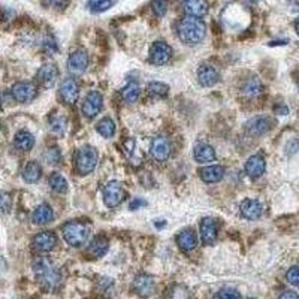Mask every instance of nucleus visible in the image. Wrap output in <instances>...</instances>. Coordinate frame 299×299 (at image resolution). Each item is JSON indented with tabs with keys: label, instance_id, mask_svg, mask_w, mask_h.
<instances>
[{
	"label": "nucleus",
	"instance_id": "obj_3",
	"mask_svg": "<svg viewBox=\"0 0 299 299\" xmlns=\"http://www.w3.org/2000/svg\"><path fill=\"white\" fill-rule=\"evenodd\" d=\"M63 238L64 241L72 245V247H81L85 244V241L88 238L90 229L88 226H85L84 223L79 222H69L63 226L61 229Z\"/></svg>",
	"mask_w": 299,
	"mask_h": 299
},
{
	"label": "nucleus",
	"instance_id": "obj_17",
	"mask_svg": "<svg viewBox=\"0 0 299 299\" xmlns=\"http://www.w3.org/2000/svg\"><path fill=\"white\" fill-rule=\"evenodd\" d=\"M265 169H266V162H265V157L260 154H254L245 162V172L251 178H257L263 175Z\"/></svg>",
	"mask_w": 299,
	"mask_h": 299
},
{
	"label": "nucleus",
	"instance_id": "obj_16",
	"mask_svg": "<svg viewBox=\"0 0 299 299\" xmlns=\"http://www.w3.org/2000/svg\"><path fill=\"white\" fill-rule=\"evenodd\" d=\"M193 156L197 163H211L216 160V150L207 142H197L193 148Z\"/></svg>",
	"mask_w": 299,
	"mask_h": 299
},
{
	"label": "nucleus",
	"instance_id": "obj_34",
	"mask_svg": "<svg viewBox=\"0 0 299 299\" xmlns=\"http://www.w3.org/2000/svg\"><path fill=\"white\" fill-rule=\"evenodd\" d=\"M168 299H191L190 292L182 287V286H175L171 292H169V298Z\"/></svg>",
	"mask_w": 299,
	"mask_h": 299
},
{
	"label": "nucleus",
	"instance_id": "obj_35",
	"mask_svg": "<svg viewBox=\"0 0 299 299\" xmlns=\"http://www.w3.org/2000/svg\"><path fill=\"white\" fill-rule=\"evenodd\" d=\"M42 3L50 8V9H54V11H63L67 5H69V0H42Z\"/></svg>",
	"mask_w": 299,
	"mask_h": 299
},
{
	"label": "nucleus",
	"instance_id": "obj_11",
	"mask_svg": "<svg viewBox=\"0 0 299 299\" xmlns=\"http://www.w3.org/2000/svg\"><path fill=\"white\" fill-rule=\"evenodd\" d=\"M151 156L157 162H165L171 156V142L165 136H157L151 142Z\"/></svg>",
	"mask_w": 299,
	"mask_h": 299
},
{
	"label": "nucleus",
	"instance_id": "obj_43",
	"mask_svg": "<svg viewBox=\"0 0 299 299\" xmlns=\"http://www.w3.org/2000/svg\"><path fill=\"white\" fill-rule=\"evenodd\" d=\"M213 299H222V298H220V295H219V296H214Z\"/></svg>",
	"mask_w": 299,
	"mask_h": 299
},
{
	"label": "nucleus",
	"instance_id": "obj_42",
	"mask_svg": "<svg viewBox=\"0 0 299 299\" xmlns=\"http://www.w3.org/2000/svg\"><path fill=\"white\" fill-rule=\"evenodd\" d=\"M295 30H296V33L299 35V18H296V21H295Z\"/></svg>",
	"mask_w": 299,
	"mask_h": 299
},
{
	"label": "nucleus",
	"instance_id": "obj_14",
	"mask_svg": "<svg viewBox=\"0 0 299 299\" xmlns=\"http://www.w3.org/2000/svg\"><path fill=\"white\" fill-rule=\"evenodd\" d=\"M57 244V237L54 232L51 231H45L38 234L33 239V248L39 253H48L54 248V245Z\"/></svg>",
	"mask_w": 299,
	"mask_h": 299
},
{
	"label": "nucleus",
	"instance_id": "obj_5",
	"mask_svg": "<svg viewBox=\"0 0 299 299\" xmlns=\"http://www.w3.org/2000/svg\"><path fill=\"white\" fill-rule=\"evenodd\" d=\"M124 188H123V184L120 181H110L107 182L105 188H104V201H105V205L108 208H116L119 207L120 204L123 202L124 199Z\"/></svg>",
	"mask_w": 299,
	"mask_h": 299
},
{
	"label": "nucleus",
	"instance_id": "obj_31",
	"mask_svg": "<svg viewBox=\"0 0 299 299\" xmlns=\"http://www.w3.org/2000/svg\"><path fill=\"white\" fill-rule=\"evenodd\" d=\"M50 185L56 193H66V190H67V181L63 175H60L57 172H54L50 177Z\"/></svg>",
	"mask_w": 299,
	"mask_h": 299
},
{
	"label": "nucleus",
	"instance_id": "obj_7",
	"mask_svg": "<svg viewBox=\"0 0 299 299\" xmlns=\"http://www.w3.org/2000/svg\"><path fill=\"white\" fill-rule=\"evenodd\" d=\"M102 107H104L102 94L99 91H91L85 96V99L82 102V114L87 119H93L101 113Z\"/></svg>",
	"mask_w": 299,
	"mask_h": 299
},
{
	"label": "nucleus",
	"instance_id": "obj_37",
	"mask_svg": "<svg viewBox=\"0 0 299 299\" xmlns=\"http://www.w3.org/2000/svg\"><path fill=\"white\" fill-rule=\"evenodd\" d=\"M166 9H168L166 0H154V2H153V11H154L156 15L163 17V15L166 14Z\"/></svg>",
	"mask_w": 299,
	"mask_h": 299
},
{
	"label": "nucleus",
	"instance_id": "obj_44",
	"mask_svg": "<svg viewBox=\"0 0 299 299\" xmlns=\"http://www.w3.org/2000/svg\"><path fill=\"white\" fill-rule=\"evenodd\" d=\"M248 299H256V298H248Z\"/></svg>",
	"mask_w": 299,
	"mask_h": 299
},
{
	"label": "nucleus",
	"instance_id": "obj_33",
	"mask_svg": "<svg viewBox=\"0 0 299 299\" xmlns=\"http://www.w3.org/2000/svg\"><path fill=\"white\" fill-rule=\"evenodd\" d=\"M148 91L150 94L153 96H160V97H165L168 93H169V87L163 82H150L148 84Z\"/></svg>",
	"mask_w": 299,
	"mask_h": 299
},
{
	"label": "nucleus",
	"instance_id": "obj_18",
	"mask_svg": "<svg viewBox=\"0 0 299 299\" xmlns=\"http://www.w3.org/2000/svg\"><path fill=\"white\" fill-rule=\"evenodd\" d=\"M133 289L136 290V293H139L141 296H150L154 289H156V281L153 277L147 275V274H141L135 278L133 281Z\"/></svg>",
	"mask_w": 299,
	"mask_h": 299
},
{
	"label": "nucleus",
	"instance_id": "obj_24",
	"mask_svg": "<svg viewBox=\"0 0 299 299\" xmlns=\"http://www.w3.org/2000/svg\"><path fill=\"white\" fill-rule=\"evenodd\" d=\"M177 244L182 251H191L194 250V247L197 245V238L193 229H185L182 232H179L177 237Z\"/></svg>",
	"mask_w": 299,
	"mask_h": 299
},
{
	"label": "nucleus",
	"instance_id": "obj_4",
	"mask_svg": "<svg viewBox=\"0 0 299 299\" xmlns=\"http://www.w3.org/2000/svg\"><path fill=\"white\" fill-rule=\"evenodd\" d=\"M75 165L81 175H87L94 171L97 165V151L93 147H82L75 156Z\"/></svg>",
	"mask_w": 299,
	"mask_h": 299
},
{
	"label": "nucleus",
	"instance_id": "obj_23",
	"mask_svg": "<svg viewBox=\"0 0 299 299\" xmlns=\"http://www.w3.org/2000/svg\"><path fill=\"white\" fill-rule=\"evenodd\" d=\"M53 219H54V213H53V208L48 204H41L33 211V216H32V222L35 225H47Z\"/></svg>",
	"mask_w": 299,
	"mask_h": 299
},
{
	"label": "nucleus",
	"instance_id": "obj_41",
	"mask_svg": "<svg viewBox=\"0 0 299 299\" xmlns=\"http://www.w3.org/2000/svg\"><path fill=\"white\" fill-rule=\"evenodd\" d=\"M278 299H299V296L298 293L293 292V290H286V292H283V293L280 295V298Z\"/></svg>",
	"mask_w": 299,
	"mask_h": 299
},
{
	"label": "nucleus",
	"instance_id": "obj_12",
	"mask_svg": "<svg viewBox=\"0 0 299 299\" xmlns=\"http://www.w3.org/2000/svg\"><path fill=\"white\" fill-rule=\"evenodd\" d=\"M60 96L63 99L64 104L67 105H72L78 101V96H79V85L78 82L73 79V78H66L61 81V85H60Z\"/></svg>",
	"mask_w": 299,
	"mask_h": 299
},
{
	"label": "nucleus",
	"instance_id": "obj_8",
	"mask_svg": "<svg viewBox=\"0 0 299 299\" xmlns=\"http://www.w3.org/2000/svg\"><path fill=\"white\" fill-rule=\"evenodd\" d=\"M88 66V54L85 50H75L67 60V67L72 75H82Z\"/></svg>",
	"mask_w": 299,
	"mask_h": 299
},
{
	"label": "nucleus",
	"instance_id": "obj_1",
	"mask_svg": "<svg viewBox=\"0 0 299 299\" xmlns=\"http://www.w3.org/2000/svg\"><path fill=\"white\" fill-rule=\"evenodd\" d=\"M178 38L185 45H196L205 38V24L201 18L185 15L178 23Z\"/></svg>",
	"mask_w": 299,
	"mask_h": 299
},
{
	"label": "nucleus",
	"instance_id": "obj_9",
	"mask_svg": "<svg viewBox=\"0 0 299 299\" xmlns=\"http://www.w3.org/2000/svg\"><path fill=\"white\" fill-rule=\"evenodd\" d=\"M171 57H172V48L168 44H165L162 41H157V42H154L151 45V48H150V61L153 64H157V66L165 64V63L169 61Z\"/></svg>",
	"mask_w": 299,
	"mask_h": 299
},
{
	"label": "nucleus",
	"instance_id": "obj_27",
	"mask_svg": "<svg viewBox=\"0 0 299 299\" xmlns=\"http://www.w3.org/2000/svg\"><path fill=\"white\" fill-rule=\"evenodd\" d=\"M108 251V241L105 238L93 239L88 245V253L93 257H102Z\"/></svg>",
	"mask_w": 299,
	"mask_h": 299
},
{
	"label": "nucleus",
	"instance_id": "obj_22",
	"mask_svg": "<svg viewBox=\"0 0 299 299\" xmlns=\"http://www.w3.org/2000/svg\"><path fill=\"white\" fill-rule=\"evenodd\" d=\"M199 177L205 182H219L225 177V168L220 165H213V166H205L199 169Z\"/></svg>",
	"mask_w": 299,
	"mask_h": 299
},
{
	"label": "nucleus",
	"instance_id": "obj_20",
	"mask_svg": "<svg viewBox=\"0 0 299 299\" xmlns=\"http://www.w3.org/2000/svg\"><path fill=\"white\" fill-rule=\"evenodd\" d=\"M245 126H247L248 133L260 136V135H265L266 132H269V129L272 127V121L268 117H256V119L250 120Z\"/></svg>",
	"mask_w": 299,
	"mask_h": 299
},
{
	"label": "nucleus",
	"instance_id": "obj_10",
	"mask_svg": "<svg viewBox=\"0 0 299 299\" xmlns=\"http://www.w3.org/2000/svg\"><path fill=\"white\" fill-rule=\"evenodd\" d=\"M36 78H38V81L42 87H47V88L53 87L59 79V69L53 63H45L39 67V70L36 73Z\"/></svg>",
	"mask_w": 299,
	"mask_h": 299
},
{
	"label": "nucleus",
	"instance_id": "obj_39",
	"mask_svg": "<svg viewBox=\"0 0 299 299\" xmlns=\"http://www.w3.org/2000/svg\"><path fill=\"white\" fill-rule=\"evenodd\" d=\"M9 208H11V197L8 193H3L2 194V210H3V213H8Z\"/></svg>",
	"mask_w": 299,
	"mask_h": 299
},
{
	"label": "nucleus",
	"instance_id": "obj_26",
	"mask_svg": "<svg viewBox=\"0 0 299 299\" xmlns=\"http://www.w3.org/2000/svg\"><path fill=\"white\" fill-rule=\"evenodd\" d=\"M42 177V168L38 162H29L23 171V178L27 182H36Z\"/></svg>",
	"mask_w": 299,
	"mask_h": 299
},
{
	"label": "nucleus",
	"instance_id": "obj_21",
	"mask_svg": "<svg viewBox=\"0 0 299 299\" xmlns=\"http://www.w3.org/2000/svg\"><path fill=\"white\" fill-rule=\"evenodd\" d=\"M182 6L187 15L191 17H204L208 12V3L207 0H182Z\"/></svg>",
	"mask_w": 299,
	"mask_h": 299
},
{
	"label": "nucleus",
	"instance_id": "obj_36",
	"mask_svg": "<svg viewBox=\"0 0 299 299\" xmlns=\"http://www.w3.org/2000/svg\"><path fill=\"white\" fill-rule=\"evenodd\" d=\"M286 278H287V281H289L292 286L299 287V266H292V268L287 271Z\"/></svg>",
	"mask_w": 299,
	"mask_h": 299
},
{
	"label": "nucleus",
	"instance_id": "obj_32",
	"mask_svg": "<svg viewBox=\"0 0 299 299\" xmlns=\"http://www.w3.org/2000/svg\"><path fill=\"white\" fill-rule=\"evenodd\" d=\"M114 5L113 0H90L88 2V9L93 14H101L107 9H110Z\"/></svg>",
	"mask_w": 299,
	"mask_h": 299
},
{
	"label": "nucleus",
	"instance_id": "obj_40",
	"mask_svg": "<svg viewBox=\"0 0 299 299\" xmlns=\"http://www.w3.org/2000/svg\"><path fill=\"white\" fill-rule=\"evenodd\" d=\"M144 205H147L145 201H142V199H139V197H135V199L130 202L129 208H130V210H138L139 207H144Z\"/></svg>",
	"mask_w": 299,
	"mask_h": 299
},
{
	"label": "nucleus",
	"instance_id": "obj_15",
	"mask_svg": "<svg viewBox=\"0 0 299 299\" xmlns=\"http://www.w3.org/2000/svg\"><path fill=\"white\" fill-rule=\"evenodd\" d=\"M239 210H241V214L247 220H257L263 214V205L259 201H256V199H245L241 204Z\"/></svg>",
	"mask_w": 299,
	"mask_h": 299
},
{
	"label": "nucleus",
	"instance_id": "obj_30",
	"mask_svg": "<svg viewBox=\"0 0 299 299\" xmlns=\"http://www.w3.org/2000/svg\"><path fill=\"white\" fill-rule=\"evenodd\" d=\"M121 96H123V99H124L127 104H133V102H136V101H138V97H139V85H138L136 82H130V84H127V85L123 88Z\"/></svg>",
	"mask_w": 299,
	"mask_h": 299
},
{
	"label": "nucleus",
	"instance_id": "obj_38",
	"mask_svg": "<svg viewBox=\"0 0 299 299\" xmlns=\"http://www.w3.org/2000/svg\"><path fill=\"white\" fill-rule=\"evenodd\" d=\"M220 298L222 299H241V295H239L238 290L235 289H223L220 290Z\"/></svg>",
	"mask_w": 299,
	"mask_h": 299
},
{
	"label": "nucleus",
	"instance_id": "obj_25",
	"mask_svg": "<svg viewBox=\"0 0 299 299\" xmlns=\"http://www.w3.org/2000/svg\"><path fill=\"white\" fill-rule=\"evenodd\" d=\"M14 142H15V147H17L18 150H21V151H29V150H32L33 145H35V138H33V135H32L30 132H27V130H20V132L15 135Z\"/></svg>",
	"mask_w": 299,
	"mask_h": 299
},
{
	"label": "nucleus",
	"instance_id": "obj_19",
	"mask_svg": "<svg viewBox=\"0 0 299 299\" xmlns=\"http://www.w3.org/2000/svg\"><path fill=\"white\" fill-rule=\"evenodd\" d=\"M217 232H219V229H217V223H216L214 219H211V217L202 219V222H201V238L204 241V244L211 245L217 238Z\"/></svg>",
	"mask_w": 299,
	"mask_h": 299
},
{
	"label": "nucleus",
	"instance_id": "obj_6",
	"mask_svg": "<svg viewBox=\"0 0 299 299\" xmlns=\"http://www.w3.org/2000/svg\"><path fill=\"white\" fill-rule=\"evenodd\" d=\"M11 94L12 97L20 102V104H29L32 102L38 91H36V87L32 84V82H27V81H20V82H15L11 88Z\"/></svg>",
	"mask_w": 299,
	"mask_h": 299
},
{
	"label": "nucleus",
	"instance_id": "obj_29",
	"mask_svg": "<svg viewBox=\"0 0 299 299\" xmlns=\"http://www.w3.org/2000/svg\"><path fill=\"white\" fill-rule=\"evenodd\" d=\"M262 82L259 81V78H256V76H253V78H248L247 81H245V84H244V87H242V91L247 94V96H256V94H259L260 91H262Z\"/></svg>",
	"mask_w": 299,
	"mask_h": 299
},
{
	"label": "nucleus",
	"instance_id": "obj_28",
	"mask_svg": "<svg viewBox=\"0 0 299 299\" xmlns=\"http://www.w3.org/2000/svg\"><path fill=\"white\" fill-rule=\"evenodd\" d=\"M97 132L104 138H113L114 133H116V123L110 117H105L97 123Z\"/></svg>",
	"mask_w": 299,
	"mask_h": 299
},
{
	"label": "nucleus",
	"instance_id": "obj_2",
	"mask_svg": "<svg viewBox=\"0 0 299 299\" xmlns=\"http://www.w3.org/2000/svg\"><path fill=\"white\" fill-rule=\"evenodd\" d=\"M33 271H35V275L39 280V283L50 290L57 289L60 283H61L60 271L54 266V263L47 257H38L33 262Z\"/></svg>",
	"mask_w": 299,
	"mask_h": 299
},
{
	"label": "nucleus",
	"instance_id": "obj_13",
	"mask_svg": "<svg viewBox=\"0 0 299 299\" xmlns=\"http://www.w3.org/2000/svg\"><path fill=\"white\" fill-rule=\"evenodd\" d=\"M220 73L219 70L211 64H202L197 69V81L202 87H213L219 82Z\"/></svg>",
	"mask_w": 299,
	"mask_h": 299
}]
</instances>
